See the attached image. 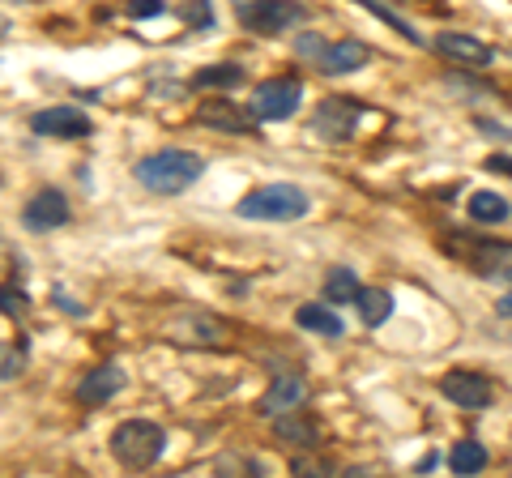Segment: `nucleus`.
<instances>
[{
	"label": "nucleus",
	"mask_w": 512,
	"mask_h": 478,
	"mask_svg": "<svg viewBox=\"0 0 512 478\" xmlns=\"http://www.w3.org/2000/svg\"><path fill=\"white\" fill-rule=\"evenodd\" d=\"M201 171H205V158L192 154V150H180V146L154 150V154H146L133 167L137 184L146 188V193H154V197H180V193H188V188L201 180Z\"/></svg>",
	"instance_id": "obj_1"
},
{
	"label": "nucleus",
	"mask_w": 512,
	"mask_h": 478,
	"mask_svg": "<svg viewBox=\"0 0 512 478\" xmlns=\"http://www.w3.org/2000/svg\"><path fill=\"white\" fill-rule=\"evenodd\" d=\"M308 210L312 197L299 184H261L235 205V214L248 222H299L308 218Z\"/></svg>",
	"instance_id": "obj_2"
},
{
	"label": "nucleus",
	"mask_w": 512,
	"mask_h": 478,
	"mask_svg": "<svg viewBox=\"0 0 512 478\" xmlns=\"http://www.w3.org/2000/svg\"><path fill=\"white\" fill-rule=\"evenodd\" d=\"M163 453H167V432L150 419H124L111 432V457L124 470H150L154 461H163Z\"/></svg>",
	"instance_id": "obj_3"
},
{
	"label": "nucleus",
	"mask_w": 512,
	"mask_h": 478,
	"mask_svg": "<svg viewBox=\"0 0 512 478\" xmlns=\"http://www.w3.org/2000/svg\"><path fill=\"white\" fill-rule=\"evenodd\" d=\"M239 9V22H244V30H252V35H286L291 26H299L303 18H308V9L299 5V0H235Z\"/></svg>",
	"instance_id": "obj_4"
},
{
	"label": "nucleus",
	"mask_w": 512,
	"mask_h": 478,
	"mask_svg": "<svg viewBox=\"0 0 512 478\" xmlns=\"http://www.w3.org/2000/svg\"><path fill=\"white\" fill-rule=\"evenodd\" d=\"M299 103H303V82L299 77H269V82H261L252 90L248 111L261 124H278V120H291L299 111Z\"/></svg>",
	"instance_id": "obj_5"
},
{
	"label": "nucleus",
	"mask_w": 512,
	"mask_h": 478,
	"mask_svg": "<svg viewBox=\"0 0 512 478\" xmlns=\"http://www.w3.org/2000/svg\"><path fill=\"white\" fill-rule=\"evenodd\" d=\"M363 103L346 99V94H333V99H320L312 111V133L320 141H350L359 133V120H363Z\"/></svg>",
	"instance_id": "obj_6"
},
{
	"label": "nucleus",
	"mask_w": 512,
	"mask_h": 478,
	"mask_svg": "<svg viewBox=\"0 0 512 478\" xmlns=\"http://www.w3.org/2000/svg\"><path fill=\"white\" fill-rule=\"evenodd\" d=\"M163 333H167L171 342H180V346L218 350V346H227L231 325H227V321H218V316H205V312H184V316H175V321H167Z\"/></svg>",
	"instance_id": "obj_7"
},
{
	"label": "nucleus",
	"mask_w": 512,
	"mask_h": 478,
	"mask_svg": "<svg viewBox=\"0 0 512 478\" xmlns=\"http://www.w3.org/2000/svg\"><path fill=\"white\" fill-rule=\"evenodd\" d=\"M69 218H73V210H69V197H64L60 188H39V193L22 205V227L30 235H52Z\"/></svg>",
	"instance_id": "obj_8"
},
{
	"label": "nucleus",
	"mask_w": 512,
	"mask_h": 478,
	"mask_svg": "<svg viewBox=\"0 0 512 478\" xmlns=\"http://www.w3.org/2000/svg\"><path fill=\"white\" fill-rule=\"evenodd\" d=\"M30 133H39V137H64V141H73V137H90L94 133V124L82 107H43L30 116Z\"/></svg>",
	"instance_id": "obj_9"
},
{
	"label": "nucleus",
	"mask_w": 512,
	"mask_h": 478,
	"mask_svg": "<svg viewBox=\"0 0 512 478\" xmlns=\"http://www.w3.org/2000/svg\"><path fill=\"white\" fill-rule=\"evenodd\" d=\"M440 393L461 410H487L491 406V380L483 372H466V368L444 372L440 376Z\"/></svg>",
	"instance_id": "obj_10"
},
{
	"label": "nucleus",
	"mask_w": 512,
	"mask_h": 478,
	"mask_svg": "<svg viewBox=\"0 0 512 478\" xmlns=\"http://www.w3.org/2000/svg\"><path fill=\"white\" fill-rule=\"evenodd\" d=\"M367 60H372V47H367V43H359V39H338V43H325V47H320L312 65L325 73V77H346V73L367 69Z\"/></svg>",
	"instance_id": "obj_11"
},
{
	"label": "nucleus",
	"mask_w": 512,
	"mask_h": 478,
	"mask_svg": "<svg viewBox=\"0 0 512 478\" xmlns=\"http://www.w3.org/2000/svg\"><path fill=\"white\" fill-rule=\"evenodd\" d=\"M197 124H205V129H218V133H231V137H248L256 124L252 111H239L231 99H201V107H197Z\"/></svg>",
	"instance_id": "obj_12"
},
{
	"label": "nucleus",
	"mask_w": 512,
	"mask_h": 478,
	"mask_svg": "<svg viewBox=\"0 0 512 478\" xmlns=\"http://www.w3.org/2000/svg\"><path fill=\"white\" fill-rule=\"evenodd\" d=\"M303 402H308V385H303L299 372H278L274 380H269V389L261 393V410L265 419H278V414H291L299 410Z\"/></svg>",
	"instance_id": "obj_13"
},
{
	"label": "nucleus",
	"mask_w": 512,
	"mask_h": 478,
	"mask_svg": "<svg viewBox=\"0 0 512 478\" xmlns=\"http://www.w3.org/2000/svg\"><path fill=\"white\" fill-rule=\"evenodd\" d=\"M436 52L448 56L453 65H470V69H487L495 52L483 43V39H474V35H461V30H440L436 35Z\"/></svg>",
	"instance_id": "obj_14"
},
{
	"label": "nucleus",
	"mask_w": 512,
	"mask_h": 478,
	"mask_svg": "<svg viewBox=\"0 0 512 478\" xmlns=\"http://www.w3.org/2000/svg\"><path fill=\"white\" fill-rule=\"evenodd\" d=\"M124 380L128 376H124L120 363H103V368L86 372V380L77 385V402H82V406H107L111 397L124 389Z\"/></svg>",
	"instance_id": "obj_15"
},
{
	"label": "nucleus",
	"mask_w": 512,
	"mask_h": 478,
	"mask_svg": "<svg viewBox=\"0 0 512 478\" xmlns=\"http://www.w3.org/2000/svg\"><path fill=\"white\" fill-rule=\"evenodd\" d=\"M269 423H274V436H278L282 444H295V449H316V444H320L316 423H312V419H303L299 410L278 414V419H269Z\"/></svg>",
	"instance_id": "obj_16"
},
{
	"label": "nucleus",
	"mask_w": 512,
	"mask_h": 478,
	"mask_svg": "<svg viewBox=\"0 0 512 478\" xmlns=\"http://www.w3.org/2000/svg\"><path fill=\"white\" fill-rule=\"evenodd\" d=\"M295 321H299V329L316 333V338H342V333H346V321L329 304H303L295 312Z\"/></svg>",
	"instance_id": "obj_17"
},
{
	"label": "nucleus",
	"mask_w": 512,
	"mask_h": 478,
	"mask_svg": "<svg viewBox=\"0 0 512 478\" xmlns=\"http://www.w3.org/2000/svg\"><path fill=\"white\" fill-rule=\"evenodd\" d=\"M470 218L483 222V227H500V222L512 218V205H508V197L491 193V188H478V193L470 197Z\"/></svg>",
	"instance_id": "obj_18"
},
{
	"label": "nucleus",
	"mask_w": 512,
	"mask_h": 478,
	"mask_svg": "<svg viewBox=\"0 0 512 478\" xmlns=\"http://www.w3.org/2000/svg\"><path fill=\"white\" fill-rule=\"evenodd\" d=\"M355 308H359V321L367 329H376V325H384L393 316V295L380 291V286H363L359 299H355Z\"/></svg>",
	"instance_id": "obj_19"
},
{
	"label": "nucleus",
	"mask_w": 512,
	"mask_h": 478,
	"mask_svg": "<svg viewBox=\"0 0 512 478\" xmlns=\"http://www.w3.org/2000/svg\"><path fill=\"white\" fill-rule=\"evenodd\" d=\"M192 86L197 90H235L244 86V69L231 65V60H222V65H205L192 73Z\"/></svg>",
	"instance_id": "obj_20"
},
{
	"label": "nucleus",
	"mask_w": 512,
	"mask_h": 478,
	"mask_svg": "<svg viewBox=\"0 0 512 478\" xmlns=\"http://www.w3.org/2000/svg\"><path fill=\"white\" fill-rule=\"evenodd\" d=\"M359 291H363V286H359L355 269L338 265V269H329V274H325V299H329V304H355Z\"/></svg>",
	"instance_id": "obj_21"
},
{
	"label": "nucleus",
	"mask_w": 512,
	"mask_h": 478,
	"mask_svg": "<svg viewBox=\"0 0 512 478\" xmlns=\"http://www.w3.org/2000/svg\"><path fill=\"white\" fill-rule=\"evenodd\" d=\"M448 470L453 474H483L487 470V449L478 440H461L453 453H448Z\"/></svg>",
	"instance_id": "obj_22"
},
{
	"label": "nucleus",
	"mask_w": 512,
	"mask_h": 478,
	"mask_svg": "<svg viewBox=\"0 0 512 478\" xmlns=\"http://www.w3.org/2000/svg\"><path fill=\"white\" fill-rule=\"evenodd\" d=\"M184 22H188V30H214V5L210 0H188Z\"/></svg>",
	"instance_id": "obj_23"
},
{
	"label": "nucleus",
	"mask_w": 512,
	"mask_h": 478,
	"mask_svg": "<svg viewBox=\"0 0 512 478\" xmlns=\"http://www.w3.org/2000/svg\"><path fill=\"white\" fill-rule=\"evenodd\" d=\"M359 5H363V9H372V13H376V18H384V22H389L393 30H402V35H406L410 43H423V35H419V30H414L410 22H402V18H393V9H380V5H376V0H359Z\"/></svg>",
	"instance_id": "obj_24"
},
{
	"label": "nucleus",
	"mask_w": 512,
	"mask_h": 478,
	"mask_svg": "<svg viewBox=\"0 0 512 478\" xmlns=\"http://www.w3.org/2000/svg\"><path fill=\"white\" fill-rule=\"evenodd\" d=\"M124 13H128V18H163L167 0H128Z\"/></svg>",
	"instance_id": "obj_25"
},
{
	"label": "nucleus",
	"mask_w": 512,
	"mask_h": 478,
	"mask_svg": "<svg viewBox=\"0 0 512 478\" xmlns=\"http://www.w3.org/2000/svg\"><path fill=\"white\" fill-rule=\"evenodd\" d=\"M0 304H5V316H22V312H26V295H22V291H13V286H5Z\"/></svg>",
	"instance_id": "obj_26"
},
{
	"label": "nucleus",
	"mask_w": 512,
	"mask_h": 478,
	"mask_svg": "<svg viewBox=\"0 0 512 478\" xmlns=\"http://www.w3.org/2000/svg\"><path fill=\"white\" fill-rule=\"evenodd\" d=\"M478 129H483V137H500V141H512V129H504V124H495V120H474Z\"/></svg>",
	"instance_id": "obj_27"
},
{
	"label": "nucleus",
	"mask_w": 512,
	"mask_h": 478,
	"mask_svg": "<svg viewBox=\"0 0 512 478\" xmlns=\"http://www.w3.org/2000/svg\"><path fill=\"white\" fill-rule=\"evenodd\" d=\"M18 372H22V350H5V372H0V376L13 380Z\"/></svg>",
	"instance_id": "obj_28"
},
{
	"label": "nucleus",
	"mask_w": 512,
	"mask_h": 478,
	"mask_svg": "<svg viewBox=\"0 0 512 478\" xmlns=\"http://www.w3.org/2000/svg\"><path fill=\"white\" fill-rule=\"evenodd\" d=\"M487 171H495V175H512V158H508V154H491V158H487Z\"/></svg>",
	"instance_id": "obj_29"
},
{
	"label": "nucleus",
	"mask_w": 512,
	"mask_h": 478,
	"mask_svg": "<svg viewBox=\"0 0 512 478\" xmlns=\"http://www.w3.org/2000/svg\"><path fill=\"white\" fill-rule=\"evenodd\" d=\"M495 312H500V316H512V295H504L500 304H495Z\"/></svg>",
	"instance_id": "obj_30"
}]
</instances>
